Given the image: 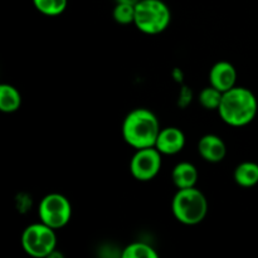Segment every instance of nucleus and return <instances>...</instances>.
<instances>
[{
	"label": "nucleus",
	"instance_id": "1",
	"mask_svg": "<svg viewBox=\"0 0 258 258\" xmlns=\"http://www.w3.org/2000/svg\"><path fill=\"white\" fill-rule=\"evenodd\" d=\"M160 130L155 113L146 108L131 111L125 117L122 125L123 139L136 150L155 146Z\"/></svg>",
	"mask_w": 258,
	"mask_h": 258
},
{
	"label": "nucleus",
	"instance_id": "2",
	"mask_svg": "<svg viewBox=\"0 0 258 258\" xmlns=\"http://www.w3.org/2000/svg\"><path fill=\"white\" fill-rule=\"evenodd\" d=\"M258 108L256 96L248 88L236 87L223 92L219 116L226 123L236 127L248 125L256 117Z\"/></svg>",
	"mask_w": 258,
	"mask_h": 258
},
{
	"label": "nucleus",
	"instance_id": "3",
	"mask_svg": "<svg viewBox=\"0 0 258 258\" xmlns=\"http://www.w3.org/2000/svg\"><path fill=\"white\" fill-rule=\"evenodd\" d=\"M174 217L183 224L194 226L206 218L208 202L201 190L193 188L179 189L171 204Z\"/></svg>",
	"mask_w": 258,
	"mask_h": 258
},
{
	"label": "nucleus",
	"instance_id": "4",
	"mask_svg": "<svg viewBox=\"0 0 258 258\" xmlns=\"http://www.w3.org/2000/svg\"><path fill=\"white\" fill-rule=\"evenodd\" d=\"M171 13L161 0H140L135 5L134 24L146 34H158L169 27Z\"/></svg>",
	"mask_w": 258,
	"mask_h": 258
},
{
	"label": "nucleus",
	"instance_id": "5",
	"mask_svg": "<svg viewBox=\"0 0 258 258\" xmlns=\"http://www.w3.org/2000/svg\"><path fill=\"white\" fill-rule=\"evenodd\" d=\"M55 229L42 223L30 224L25 228L22 236V244L24 251L33 257H49L57 246Z\"/></svg>",
	"mask_w": 258,
	"mask_h": 258
},
{
	"label": "nucleus",
	"instance_id": "6",
	"mask_svg": "<svg viewBox=\"0 0 258 258\" xmlns=\"http://www.w3.org/2000/svg\"><path fill=\"white\" fill-rule=\"evenodd\" d=\"M40 221L53 229L63 228L72 216L71 203L64 196L58 193L48 194L42 199L38 208Z\"/></svg>",
	"mask_w": 258,
	"mask_h": 258
},
{
	"label": "nucleus",
	"instance_id": "7",
	"mask_svg": "<svg viewBox=\"0 0 258 258\" xmlns=\"http://www.w3.org/2000/svg\"><path fill=\"white\" fill-rule=\"evenodd\" d=\"M160 151L153 148L139 149L131 159L130 170L134 178L140 181H149L155 178L161 168Z\"/></svg>",
	"mask_w": 258,
	"mask_h": 258
},
{
	"label": "nucleus",
	"instance_id": "8",
	"mask_svg": "<svg viewBox=\"0 0 258 258\" xmlns=\"http://www.w3.org/2000/svg\"><path fill=\"white\" fill-rule=\"evenodd\" d=\"M237 81V71L232 63L221 60L212 67L209 73L211 86L218 88L222 92H227L234 87Z\"/></svg>",
	"mask_w": 258,
	"mask_h": 258
},
{
	"label": "nucleus",
	"instance_id": "9",
	"mask_svg": "<svg viewBox=\"0 0 258 258\" xmlns=\"http://www.w3.org/2000/svg\"><path fill=\"white\" fill-rule=\"evenodd\" d=\"M185 145V135L178 127H165L160 130L155 148L165 155H173L183 150Z\"/></svg>",
	"mask_w": 258,
	"mask_h": 258
},
{
	"label": "nucleus",
	"instance_id": "10",
	"mask_svg": "<svg viewBox=\"0 0 258 258\" xmlns=\"http://www.w3.org/2000/svg\"><path fill=\"white\" fill-rule=\"evenodd\" d=\"M198 151L204 160L209 163H219L226 156L227 148L224 141L219 136L209 134L199 140Z\"/></svg>",
	"mask_w": 258,
	"mask_h": 258
},
{
	"label": "nucleus",
	"instance_id": "11",
	"mask_svg": "<svg viewBox=\"0 0 258 258\" xmlns=\"http://www.w3.org/2000/svg\"><path fill=\"white\" fill-rule=\"evenodd\" d=\"M171 179H173L174 185L178 189L193 188L198 180V171L193 164L183 161V163H179L178 165H175V168L173 169Z\"/></svg>",
	"mask_w": 258,
	"mask_h": 258
},
{
	"label": "nucleus",
	"instance_id": "12",
	"mask_svg": "<svg viewBox=\"0 0 258 258\" xmlns=\"http://www.w3.org/2000/svg\"><path fill=\"white\" fill-rule=\"evenodd\" d=\"M234 180L239 186L252 188L258 183V164L244 161L234 170Z\"/></svg>",
	"mask_w": 258,
	"mask_h": 258
},
{
	"label": "nucleus",
	"instance_id": "13",
	"mask_svg": "<svg viewBox=\"0 0 258 258\" xmlns=\"http://www.w3.org/2000/svg\"><path fill=\"white\" fill-rule=\"evenodd\" d=\"M22 105V96L19 91L12 85L0 86V110L3 112H14Z\"/></svg>",
	"mask_w": 258,
	"mask_h": 258
},
{
	"label": "nucleus",
	"instance_id": "14",
	"mask_svg": "<svg viewBox=\"0 0 258 258\" xmlns=\"http://www.w3.org/2000/svg\"><path fill=\"white\" fill-rule=\"evenodd\" d=\"M35 9L48 17L62 14L67 8V0H33Z\"/></svg>",
	"mask_w": 258,
	"mask_h": 258
},
{
	"label": "nucleus",
	"instance_id": "15",
	"mask_svg": "<svg viewBox=\"0 0 258 258\" xmlns=\"http://www.w3.org/2000/svg\"><path fill=\"white\" fill-rule=\"evenodd\" d=\"M222 98H223V92L219 91L218 88L207 87L199 93V102L202 103L204 108L207 110H217L218 111L219 106H221Z\"/></svg>",
	"mask_w": 258,
	"mask_h": 258
},
{
	"label": "nucleus",
	"instance_id": "16",
	"mask_svg": "<svg viewBox=\"0 0 258 258\" xmlns=\"http://www.w3.org/2000/svg\"><path fill=\"white\" fill-rule=\"evenodd\" d=\"M123 258H158V253L151 246L141 242L131 243L123 249Z\"/></svg>",
	"mask_w": 258,
	"mask_h": 258
},
{
	"label": "nucleus",
	"instance_id": "17",
	"mask_svg": "<svg viewBox=\"0 0 258 258\" xmlns=\"http://www.w3.org/2000/svg\"><path fill=\"white\" fill-rule=\"evenodd\" d=\"M113 19L120 24H130L135 20V5L117 3L113 9Z\"/></svg>",
	"mask_w": 258,
	"mask_h": 258
},
{
	"label": "nucleus",
	"instance_id": "18",
	"mask_svg": "<svg viewBox=\"0 0 258 258\" xmlns=\"http://www.w3.org/2000/svg\"><path fill=\"white\" fill-rule=\"evenodd\" d=\"M117 3H122V4H130V5H136L140 0H116Z\"/></svg>",
	"mask_w": 258,
	"mask_h": 258
}]
</instances>
